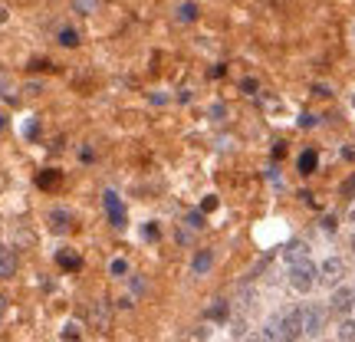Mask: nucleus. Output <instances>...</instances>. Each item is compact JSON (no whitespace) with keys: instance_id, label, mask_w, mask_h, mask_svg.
<instances>
[{"instance_id":"6ab92c4d","label":"nucleus","mask_w":355,"mask_h":342,"mask_svg":"<svg viewBox=\"0 0 355 342\" xmlns=\"http://www.w3.org/2000/svg\"><path fill=\"white\" fill-rule=\"evenodd\" d=\"M63 339L66 342H76L79 339V326H76V323H69V326L63 330Z\"/></svg>"},{"instance_id":"f8f14e48","label":"nucleus","mask_w":355,"mask_h":342,"mask_svg":"<svg viewBox=\"0 0 355 342\" xmlns=\"http://www.w3.org/2000/svg\"><path fill=\"white\" fill-rule=\"evenodd\" d=\"M316 165H319V155L313 152V148L300 155V171H303V175H313V171H316Z\"/></svg>"},{"instance_id":"72a5a7b5","label":"nucleus","mask_w":355,"mask_h":342,"mask_svg":"<svg viewBox=\"0 0 355 342\" xmlns=\"http://www.w3.org/2000/svg\"><path fill=\"white\" fill-rule=\"evenodd\" d=\"M3 128H7V119H3V115H0V132H3Z\"/></svg>"},{"instance_id":"412c9836","label":"nucleus","mask_w":355,"mask_h":342,"mask_svg":"<svg viewBox=\"0 0 355 342\" xmlns=\"http://www.w3.org/2000/svg\"><path fill=\"white\" fill-rule=\"evenodd\" d=\"M109 270H112V277H122V273L128 270V264H125V260H112V266H109Z\"/></svg>"},{"instance_id":"2f4dec72","label":"nucleus","mask_w":355,"mask_h":342,"mask_svg":"<svg viewBox=\"0 0 355 342\" xmlns=\"http://www.w3.org/2000/svg\"><path fill=\"white\" fill-rule=\"evenodd\" d=\"M313 89H316V96H329V86H322V83H316Z\"/></svg>"},{"instance_id":"6e6552de","label":"nucleus","mask_w":355,"mask_h":342,"mask_svg":"<svg viewBox=\"0 0 355 342\" xmlns=\"http://www.w3.org/2000/svg\"><path fill=\"white\" fill-rule=\"evenodd\" d=\"M69 224H73V214H69L66 207L50 211V230H53V234H66V230H69Z\"/></svg>"},{"instance_id":"bb28decb","label":"nucleus","mask_w":355,"mask_h":342,"mask_svg":"<svg viewBox=\"0 0 355 342\" xmlns=\"http://www.w3.org/2000/svg\"><path fill=\"white\" fill-rule=\"evenodd\" d=\"M30 69H50V60H33V63H30Z\"/></svg>"},{"instance_id":"7c9ffc66","label":"nucleus","mask_w":355,"mask_h":342,"mask_svg":"<svg viewBox=\"0 0 355 342\" xmlns=\"http://www.w3.org/2000/svg\"><path fill=\"white\" fill-rule=\"evenodd\" d=\"M152 102H155V105H165V102H168V96H165V92H155V96H152Z\"/></svg>"},{"instance_id":"c9c22d12","label":"nucleus","mask_w":355,"mask_h":342,"mask_svg":"<svg viewBox=\"0 0 355 342\" xmlns=\"http://www.w3.org/2000/svg\"><path fill=\"white\" fill-rule=\"evenodd\" d=\"M3 309H7V303H3V300H0V319H3Z\"/></svg>"},{"instance_id":"cd10ccee","label":"nucleus","mask_w":355,"mask_h":342,"mask_svg":"<svg viewBox=\"0 0 355 342\" xmlns=\"http://www.w3.org/2000/svg\"><path fill=\"white\" fill-rule=\"evenodd\" d=\"M214 207H217V198H207V201L201 204V214H204V211H214Z\"/></svg>"},{"instance_id":"1a4fd4ad","label":"nucleus","mask_w":355,"mask_h":342,"mask_svg":"<svg viewBox=\"0 0 355 342\" xmlns=\"http://www.w3.org/2000/svg\"><path fill=\"white\" fill-rule=\"evenodd\" d=\"M13 270H17V257H13L10 247H3V243H0V280H10Z\"/></svg>"},{"instance_id":"f704fd0d","label":"nucleus","mask_w":355,"mask_h":342,"mask_svg":"<svg viewBox=\"0 0 355 342\" xmlns=\"http://www.w3.org/2000/svg\"><path fill=\"white\" fill-rule=\"evenodd\" d=\"M349 221H352V224H355V204H352V211H349Z\"/></svg>"},{"instance_id":"f3484780","label":"nucleus","mask_w":355,"mask_h":342,"mask_svg":"<svg viewBox=\"0 0 355 342\" xmlns=\"http://www.w3.org/2000/svg\"><path fill=\"white\" fill-rule=\"evenodd\" d=\"M56 260H60V266H66V270H76V266L83 264V260H79L76 254H69V250H60V254H56Z\"/></svg>"},{"instance_id":"4c0bfd02","label":"nucleus","mask_w":355,"mask_h":342,"mask_svg":"<svg viewBox=\"0 0 355 342\" xmlns=\"http://www.w3.org/2000/svg\"><path fill=\"white\" fill-rule=\"evenodd\" d=\"M352 105H355V96H352Z\"/></svg>"},{"instance_id":"39448f33","label":"nucleus","mask_w":355,"mask_h":342,"mask_svg":"<svg viewBox=\"0 0 355 342\" xmlns=\"http://www.w3.org/2000/svg\"><path fill=\"white\" fill-rule=\"evenodd\" d=\"M343 277H345V260H339V257H329L326 264L319 266V280L329 283V287H336Z\"/></svg>"},{"instance_id":"a211bd4d","label":"nucleus","mask_w":355,"mask_h":342,"mask_svg":"<svg viewBox=\"0 0 355 342\" xmlns=\"http://www.w3.org/2000/svg\"><path fill=\"white\" fill-rule=\"evenodd\" d=\"M207 316H211V319H224V316H227V303H224V300H217V306H211V313H207Z\"/></svg>"},{"instance_id":"f03ea898","label":"nucleus","mask_w":355,"mask_h":342,"mask_svg":"<svg viewBox=\"0 0 355 342\" xmlns=\"http://www.w3.org/2000/svg\"><path fill=\"white\" fill-rule=\"evenodd\" d=\"M277 326H279L283 342H300L303 339V309H286V313H279Z\"/></svg>"},{"instance_id":"dca6fc26","label":"nucleus","mask_w":355,"mask_h":342,"mask_svg":"<svg viewBox=\"0 0 355 342\" xmlns=\"http://www.w3.org/2000/svg\"><path fill=\"white\" fill-rule=\"evenodd\" d=\"M60 43H63V46H79V30L63 26V30H60Z\"/></svg>"},{"instance_id":"e433bc0d","label":"nucleus","mask_w":355,"mask_h":342,"mask_svg":"<svg viewBox=\"0 0 355 342\" xmlns=\"http://www.w3.org/2000/svg\"><path fill=\"white\" fill-rule=\"evenodd\" d=\"M352 37H355V26H352Z\"/></svg>"},{"instance_id":"9d476101","label":"nucleus","mask_w":355,"mask_h":342,"mask_svg":"<svg viewBox=\"0 0 355 342\" xmlns=\"http://www.w3.org/2000/svg\"><path fill=\"white\" fill-rule=\"evenodd\" d=\"M211 266H214V254H211V250H198V257H194V264H191V270H194V273L201 277V273H207Z\"/></svg>"},{"instance_id":"b1692460","label":"nucleus","mask_w":355,"mask_h":342,"mask_svg":"<svg viewBox=\"0 0 355 342\" xmlns=\"http://www.w3.org/2000/svg\"><path fill=\"white\" fill-rule=\"evenodd\" d=\"M343 194H345V198H355V175H352V178H349V181H345V185H343Z\"/></svg>"},{"instance_id":"c85d7f7f","label":"nucleus","mask_w":355,"mask_h":342,"mask_svg":"<svg viewBox=\"0 0 355 342\" xmlns=\"http://www.w3.org/2000/svg\"><path fill=\"white\" fill-rule=\"evenodd\" d=\"M243 326H247V323H243V319H237V323H234V330H230V332H234V336H243V332H247Z\"/></svg>"},{"instance_id":"4468645a","label":"nucleus","mask_w":355,"mask_h":342,"mask_svg":"<svg viewBox=\"0 0 355 342\" xmlns=\"http://www.w3.org/2000/svg\"><path fill=\"white\" fill-rule=\"evenodd\" d=\"M339 342H355V319H343L339 323Z\"/></svg>"},{"instance_id":"423d86ee","label":"nucleus","mask_w":355,"mask_h":342,"mask_svg":"<svg viewBox=\"0 0 355 342\" xmlns=\"http://www.w3.org/2000/svg\"><path fill=\"white\" fill-rule=\"evenodd\" d=\"M105 211H109V221H112L115 228H125V207H122L115 191H105Z\"/></svg>"},{"instance_id":"0eeeda50","label":"nucleus","mask_w":355,"mask_h":342,"mask_svg":"<svg viewBox=\"0 0 355 342\" xmlns=\"http://www.w3.org/2000/svg\"><path fill=\"white\" fill-rule=\"evenodd\" d=\"M283 260L286 264H303V260H309V247H306L303 241H290L286 247H283Z\"/></svg>"},{"instance_id":"20e7f679","label":"nucleus","mask_w":355,"mask_h":342,"mask_svg":"<svg viewBox=\"0 0 355 342\" xmlns=\"http://www.w3.org/2000/svg\"><path fill=\"white\" fill-rule=\"evenodd\" d=\"M329 309L332 313H339V316H349V313L355 309V290L352 287H339V290L332 293Z\"/></svg>"},{"instance_id":"a878e982","label":"nucleus","mask_w":355,"mask_h":342,"mask_svg":"<svg viewBox=\"0 0 355 342\" xmlns=\"http://www.w3.org/2000/svg\"><path fill=\"white\" fill-rule=\"evenodd\" d=\"M300 126H303V128H309V126H316V115H309V112H306V115H303V119H300Z\"/></svg>"},{"instance_id":"aec40b11","label":"nucleus","mask_w":355,"mask_h":342,"mask_svg":"<svg viewBox=\"0 0 355 342\" xmlns=\"http://www.w3.org/2000/svg\"><path fill=\"white\" fill-rule=\"evenodd\" d=\"M158 234H162V230H158V224H155V221H148V224H145V237H148V241H158Z\"/></svg>"},{"instance_id":"9b49d317","label":"nucleus","mask_w":355,"mask_h":342,"mask_svg":"<svg viewBox=\"0 0 355 342\" xmlns=\"http://www.w3.org/2000/svg\"><path fill=\"white\" fill-rule=\"evenodd\" d=\"M0 99L3 102H17V92H13V79L7 69H0Z\"/></svg>"},{"instance_id":"4be33fe9","label":"nucleus","mask_w":355,"mask_h":342,"mask_svg":"<svg viewBox=\"0 0 355 342\" xmlns=\"http://www.w3.org/2000/svg\"><path fill=\"white\" fill-rule=\"evenodd\" d=\"M188 224H191V228H204V214H201V211L188 214Z\"/></svg>"},{"instance_id":"7ed1b4c3","label":"nucleus","mask_w":355,"mask_h":342,"mask_svg":"<svg viewBox=\"0 0 355 342\" xmlns=\"http://www.w3.org/2000/svg\"><path fill=\"white\" fill-rule=\"evenodd\" d=\"M322 330H326V309L319 303L303 306V336L316 339V336H322Z\"/></svg>"},{"instance_id":"393cba45","label":"nucleus","mask_w":355,"mask_h":342,"mask_svg":"<svg viewBox=\"0 0 355 342\" xmlns=\"http://www.w3.org/2000/svg\"><path fill=\"white\" fill-rule=\"evenodd\" d=\"M241 89H243V92H257V79H243Z\"/></svg>"},{"instance_id":"2eb2a0df","label":"nucleus","mask_w":355,"mask_h":342,"mask_svg":"<svg viewBox=\"0 0 355 342\" xmlns=\"http://www.w3.org/2000/svg\"><path fill=\"white\" fill-rule=\"evenodd\" d=\"M37 185L40 188H56V185H60V171H40V178H37Z\"/></svg>"},{"instance_id":"ddd939ff","label":"nucleus","mask_w":355,"mask_h":342,"mask_svg":"<svg viewBox=\"0 0 355 342\" xmlns=\"http://www.w3.org/2000/svg\"><path fill=\"white\" fill-rule=\"evenodd\" d=\"M178 20H181V24H194V20H198V3H181V7H178Z\"/></svg>"},{"instance_id":"473e14b6","label":"nucleus","mask_w":355,"mask_h":342,"mask_svg":"<svg viewBox=\"0 0 355 342\" xmlns=\"http://www.w3.org/2000/svg\"><path fill=\"white\" fill-rule=\"evenodd\" d=\"M243 342H266V339H263V336H260V332H254V336H247V339H243Z\"/></svg>"},{"instance_id":"f257e3e1","label":"nucleus","mask_w":355,"mask_h":342,"mask_svg":"<svg viewBox=\"0 0 355 342\" xmlns=\"http://www.w3.org/2000/svg\"><path fill=\"white\" fill-rule=\"evenodd\" d=\"M316 280H319V270H316L313 260H303V264L290 266V287L296 293H309L313 287H316Z\"/></svg>"},{"instance_id":"5701e85b","label":"nucleus","mask_w":355,"mask_h":342,"mask_svg":"<svg viewBox=\"0 0 355 342\" xmlns=\"http://www.w3.org/2000/svg\"><path fill=\"white\" fill-rule=\"evenodd\" d=\"M37 132H40V122L30 119V122H26V139H37Z\"/></svg>"},{"instance_id":"c756f323","label":"nucleus","mask_w":355,"mask_h":342,"mask_svg":"<svg viewBox=\"0 0 355 342\" xmlns=\"http://www.w3.org/2000/svg\"><path fill=\"white\" fill-rule=\"evenodd\" d=\"M76 7H79L83 13H89V10H92V0H76Z\"/></svg>"}]
</instances>
